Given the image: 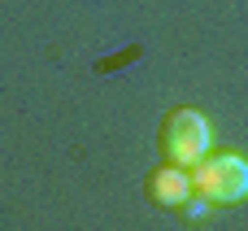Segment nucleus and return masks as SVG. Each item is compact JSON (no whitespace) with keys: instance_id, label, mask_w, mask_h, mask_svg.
Returning <instances> with one entry per match:
<instances>
[{"instance_id":"f257e3e1","label":"nucleus","mask_w":248,"mask_h":231,"mask_svg":"<svg viewBox=\"0 0 248 231\" xmlns=\"http://www.w3.org/2000/svg\"><path fill=\"white\" fill-rule=\"evenodd\" d=\"M157 148H161V162L192 170L201 157H209V153H214V127H209V118H205L201 109L179 105V109H170V114L161 118Z\"/></svg>"},{"instance_id":"f03ea898","label":"nucleus","mask_w":248,"mask_h":231,"mask_svg":"<svg viewBox=\"0 0 248 231\" xmlns=\"http://www.w3.org/2000/svg\"><path fill=\"white\" fill-rule=\"evenodd\" d=\"M192 192H201L214 205H240L248 201V157L244 153H209L192 166Z\"/></svg>"},{"instance_id":"7ed1b4c3","label":"nucleus","mask_w":248,"mask_h":231,"mask_svg":"<svg viewBox=\"0 0 248 231\" xmlns=\"http://www.w3.org/2000/svg\"><path fill=\"white\" fill-rule=\"evenodd\" d=\"M144 192H148V201L157 205V210H179L187 197H192V170H183V166H170V162H161L153 175H148V183H144Z\"/></svg>"},{"instance_id":"20e7f679","label":"nucleus","mask_w":248,"mask_h":231,"mask_svg":"<svg viewBox=\"0 0 248 231\" xmlns=\"http://www.w3.org/2000/svg\"><path fill=\"white\" fill-rule=\"evenodd\" d=\"M179 214H183V218H192V223H205V218L214 214V201H205L201 192H192V197L179 205Z\"/></svg>"}]
</instances>
